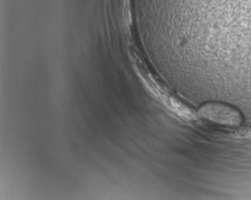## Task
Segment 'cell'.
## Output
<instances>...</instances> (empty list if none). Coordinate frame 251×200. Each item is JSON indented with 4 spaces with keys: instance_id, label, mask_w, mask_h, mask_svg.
I'll return each mask as SVG.
<instances>
[{
    "instance_id": "1",
    "label": "cell",
    "mask_w": 251,
    "mask_h": 200,
    "mask_svg": "<svg viewBox=\"0 0 251 200\" xmlns=\"http://www.w3.org/2000/svg\"><path fill=\"white\" fill-rule=\"evenodd\" d=\"M201 121L224 129L240 127L243 117L238 109L224 102H209L203 103L197 110Z\"/></svg>"
}]
</instances>
